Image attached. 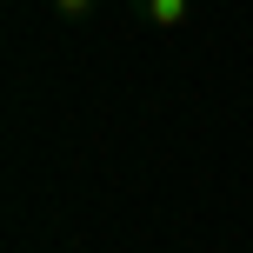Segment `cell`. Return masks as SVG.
<instances>
[{
    "label": "cell",
    "mask_w": 253,
    "mask_h": 253,
    "mask_svg": "<svg viewBox=\"0 0 253 253\" xmlns=\"http://www.w3.org/2000/svg\"><path fill=\"white\" fill-rule=\"evenodd\" d=\"M126 13H133L140 27H153V34H187L193 13H200V0H126Z\"/></svg>",
    "instance_id": "obj_1"
},
{
    "label": "cell",
    "mask_w": 253,
    "mask_h": 253,
    "mask_svg": "<svg viewBox=\"0 0 253 253\" xmlns=\"http://www.w3.org/2000/svg\"><path fill=\"white\" fill-rule=\"evenodd\" d=\"M47 7H53V20H60V27H87L93 13H100V0H47Z\"/></svg>",
    "instance_id": "obj_2"
}]
</instances>
